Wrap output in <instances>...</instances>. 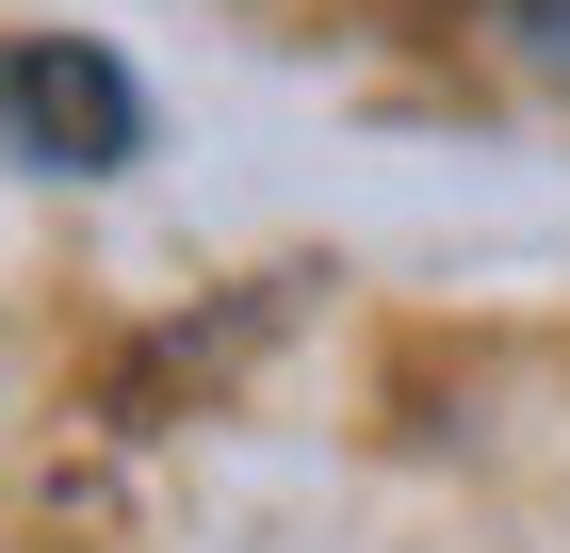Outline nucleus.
Instances as JSON below:
<instances>
[{
    "instance_id": "f257e3e1",
    "label": "nucleus",
    "mask_w": 570,
    "mask_h": 553,
    "mask_svg": "<svg viewBox=\"0 0 570 553\" xmlns=\"http://www.w3.org/2000/svg\"><path fill=\"white\" fill-rule=\"evenodd\" d=\"M0 130L33 147V164H131L147 147V98H131V66L115 49H82V33H17L0 49Z\"/></svg>"
},
{
    "instance_id": "f03ea898",
    "label": "nucleus",
    "mask_w": 570,
    "mask_h": 553,
    "mask_svg": "<svg viewBox=\"0 0 570 553\" xmlns=\"http://www.w3.org/2000/svg\"><path fill=\"white\" fill-rule=\"evenodd\" d=\"M505 33H522L538 66H554V82H570V0H505Z\"/></svg>"
}]
</instances>
